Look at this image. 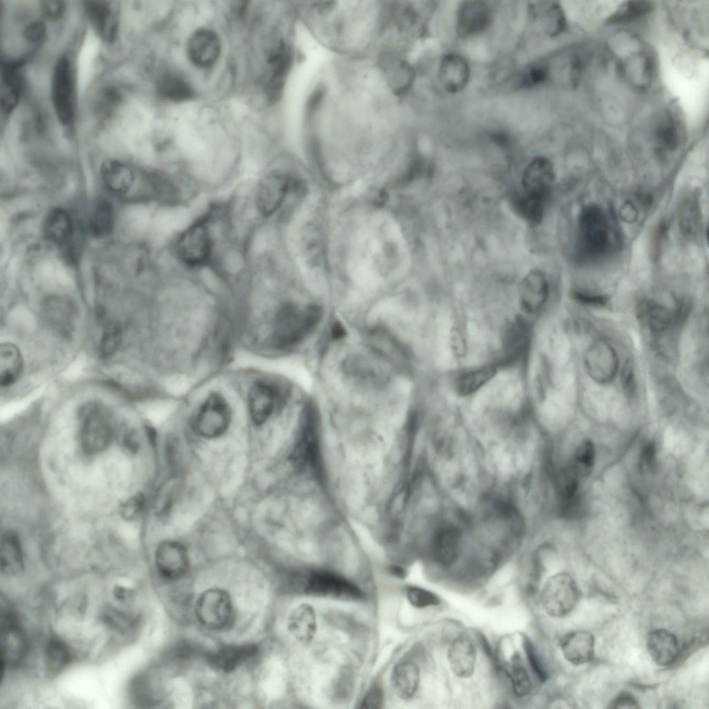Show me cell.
Returning a JSON list of instances; mask_svg holds the SVG:
<instances>
[{
  "label": "cell",
  "instance_id": "cell-52",
  "mask_svg": "<svg viewBox=\"0 0 709 709\" xmlns=\"http://www.w3.org/2000/svg\"><path fill=\"white\" fill-rule=\"evenodd\" d=\"M523 645L526 655L528 663L532 669V671L541 682L543 683L546 681L548 679L547 672L544 670V666L534 648V646L532 645L531 642L527 638H525Z\"/></svg>",
  "mask_w": 709,
  "mask_h": 709
},
{
  "label": "cell",
  "instance_id": "cell-43",
  "mask_svg": "<svg viewBox=\"0 0 709 709\" xmlns=\"http://www.w3.org/2000/svg\"><path fill=\"white\" fill-rule=\"evenodd\" d=\"M19 80L12 66H6L1 79V105L5 111H11L19 98Z\"/></svg>",
  "mask_w": 709,
  "mask_h": 709
},
{
  "label": "cell",
  "instance_id": "cell-6",
  "mask_svg": "<svg viewBox=\"0 0 709 709\" xmlns=\"http://www.w3.org/2000/svg\"><path fill=\"white\" fill-rule=\"evenodd\" d=\"M579 598L575 580L567 573H560L549 577L541 592V603L550 616L562 618L574 609Z\"/></svg>",
  "mask_w": 709,
  "mask_h": 709
},
{
  "label": "cell",
  "instance_id": "cell-37",
  "mask_svg": "<svg viewBox=\"0 0 709 709\" xmlns=\"http://www.w3.org/2000/svg\"><path fill=\"white\" fill-rule=\"evenodd\" d=\"M496 373V367L486 366L461 374L456 381V391L460 395H468L482 387Z\"/></svg>",
  "mask_w": 709,
  "mask_h": 709
},
{
  "label": "cell",
  "instance_id": "cell-22",
  "mask_svg": "<svg viewBox=\"0 0 709 709\" xmlns=\"http://www.w3.org/2000/svg\"><path fill=\"white\" fill-rule=\"evenodd\" d=\"M450 668L458 677L466 679L474 673L476 650L472 640L465 636L454 639L447 649Z\"/></svg>",
  "mask_w": 709,
  "mask_h": 709
},
{
  "label": "cell",
  "instance_id": "cell-9",
  "mask_svg": "<svg viewBox=\"0 0 709 709\" xmlns=\"http://www.w3.org/2000/svg\"><path fill=\"white\" fill-rule=\"evenodd\" d=\"M289 189V180L282 172L264 173L258 181L253 193L257 213L264 219L272 217L280 208Z\"/></svg>",
  "mask_w": 709,
  "mask_h": 709
},
{
  "label": "cell",
  "instance_id": "cell-28",
  "mask_svg": "<svg viewBox=\"0 0 709 709\" xmlns=\"http://www.w3.org/2000/svg\"><path fill=\"white\" fill-rule=\"evenodd\" d=\"M100 174L106 187L118 195L128 192L135 177L131 168L117 161H105L101 167Z\"/></svg>",
  "mask_w": 709,
  "mask_h": 709
},
{
  "label": "cell",
  "instance_id": "cell-1",
  "mask_svg": "<svg viewBox=\"0 0 709 709\" xmlns=\"http://www.w3.org/2000/svg\"><path fill=\"white\" fill-rule=\"evenodd\" d=\"M211 215H204L176 235L172 252L177 260L186 268L200 269L215 264L217 239Z\"/></svg>",
  "mask_w": 709,
  "mask_h": 709
},
{
  "label": "cell",
  "instance_id": "cell-34",
  "mask_svg": "<svg viewBox=\"0 0 709 709\" xmlns=\"http://www.w3.org/2000/svg\"><path fill=\"white\" fill-rule=\"evenodd\" d=\"M44 311L51 324L62 332H68L73 325L74 307L66 298H51L44 305Z\"/></svg>",
  "mask_w": 709,
  "mask_h": 709
},
{
  "label": "cell",
  "instance_id": "cell-29",
  "mask_svg": "<svg viewBox=\"0 0 709 709\" xmlns=\"http://www.w3.org/2000/svg\"><path fill=\"white\" fill-rule=\"evenodd\" d=\"M0 569L2 574L15 575L24 566L23 552L19 537L13 532L2 535L0 545Z\"/></svg>",
  "mask_w": 709,
  "mask_h": 709
},
{
  "label": "cell",
  "instance_id": "cell-30",
  "mask_svg": "<svg viewBox=\"0 0 709 709\" xmlns=\"http://www.w3.org/2000/svg\"><path fill=\"white\" fill-rule=\"evenodd\" d=\"M86 7L96 33L104 39L110 41L114 39L116 21L110 6L106 2L87 1Z\"/></svg>",
  "mask_w": 709,
  "mask_h": 709
},
{
  "label": "cell",
  "instance_id": "cell-18",
  "mask_svg": "<svg viewBox=\"0 0 709 709\" xmlns=\"http://www.w3.org/2000/svg\"><path fill=\"white\" fill-rule=\"evenodd\" d=\"M549 287L544 273L533 269L523 278L519 289L520 303L523 311L529 314L539 312L548 296Z\"/></svg>",
  "mask_w": 709,
  "mask_h": 709
},
{
  "label": "cell",
  "instance_id": "cell-50",
  "mask_svg": "<svg viewBox=\"0 0 709 709\" xmlns=\"http://www.w3.org/2000/svg\"><path fill=\"white\" fill-rule=\"evenodd\" d=\"M548 70L542 63H535L528 66L521 74L519 85L530 88L544 83L548 78Z\"/></svg>",
  "mask_w": 709,
  "mask_h": 709
},
{
  "label": "cell",
  "instance_id": "cell-27",
  "mask_svg": "<svg viewBox=\"0 0 709 709\" xmlns=\"http://www.w3.org/2000/svg\"><path fill=\"white\" fill-rule=\"evenodd\" d=\"M420 678V669L416 664L411 662L400 663L392 671V688L400 699H411L418 688Z\"/></svg>",
  "mask_w": 709,
  "mask_h": 709
},
{
  "label": "cell",
  "instance_id": "cell-23",
  "mask_svg": "<svg viewBox=\"0 0 709 709\" xmlns=\"http://www.w3.org/2000/svg\"><path fill=\"white\" fill-rule=\"evenodd\" d=\"M74 231L73 218L62 208L51 210L44 219L43 234L46 240L54 244H65L73 237Z\"/></svg>",
  "mask_w": 709,
  "mask_h": 709
},
{
  "label": "cell",
  "instance_id": "cell-4",
  "mask_svg": "<svg viewBox=\"0 0 709 709\" xmlns=\"http://www.w3.org/2000/svg\"><path fill=\"white\" fill-rule=\"evenodd\" d=\"M114 430L109 415L95 405L88 406L81 413L80 442L89 454L105 451L111 444Z\"/></svg>",
  "mask_w": 709,
  "mask_h": 709
},
{
  "label": "cell",
  "instance_id": "cell-19",
  "mask_svg": "<svg viewBox=\"0 0 709 709\" xmlns=\"http://www.w3.org/2000/svg\"><path fill=\"white\" fill-rule=\"evenodd\" d=\"M438 78L443 89L449 93H456L467 85L469 78L467 62L460 55L449 53L441 60Z\"/></svg>",
  "mask_w": 709,
  "mask_h": 709
},
{
  "label": "cell",
  "instance_id": "cell-17",
  "mask_svg": "<svg viewBox=\"0 0 709 709\" xmlns=\"http://www.w3.org/2000/svg\"><path fill=\"white\" fill-rule=\"evenodd\" d=\"M221 44L217 35L209 29H199L192 34L188 44L190 61L197 66L208 68L217 60Z\"/></svg>",
  "mask_w": 709,
  "mask_h": 709
},
{
  "label": "cell",
  "instance_id": "cell-47",
  "mask_svg": "<svg viewBox=\"0 0 709 709\" xmlns=\"http://www.w3.org/2000/svg\"><path fill=\"white\" fill-rule=\"evenodd\" d=\"M122 339V331L120 327L116 323L107 324L103 331L101 338L100 351L103 357H109L114 354L120 344Z\"/></svg>",
  "mask_w": 709,
  "mask_h": 709
},
{
  "label": "cell",
  "instance_id": "cell-12",
  "mask_svg": "<svg viewBox=\"0 0 709 709\" xmlns=\"http://www.w3.org/2000/svg\"><path fill=\"white\" fill-rule=\"evenodd\" d=\"M584 363L589 376L599 384L611 382L615 377L618 359L616 351L607 342L594 341L587 349Z\"/></svg>",
  "mask_w": 709,
  "mask_h": 709
},
{
  "label": "cell",
  "instance_id": "cell-14",
  "mask_svg": "<svg viewBox=\"0 0 709 709\" xmlns=\"http://www.w3.org/2000/svg\"><path fill=\"white\" fill-rule=\"evenodd\" d=\"M555 180L550 161L543 156L534 158L526 167L522 177L524 193L545 202Z\"/></svg>",
  "mask_w": 709,
  "mask_h": 709
},
{
  "label": "cell",
  "instance_id": "cell-55",
  "mask_svg": "<svg viewBox=\"0 0 709 709\" xmlns=\"http://www.w3.org/2000/svg\"><path fill=\"white\" fill-rule=\"evenodd\" d=\"M609 708H640L635 697L628 692H620L608 705Z\"/></svg>",
  "mask_w": 709,
  "mask_h": 709
},
{
  "label": "cell",
  "instance_id": "cell-3",
  "mask_svg": "<svg viewBox=\"0 0 709 709\" xmlns=\"http://www.w3.org/2000/svg\"><path fill=\"white\" fill-rule=\"evenodd\" d=\"M578 228L577 250L582 258L594 260L607 252L609 224L602 208L595 204L584 207L579 216Z\"/></svg>",
  "mask_w": 709,
  "mask_h": 709
},
{
  "label": "cell",
  "instance_id": "cell-25",
  "mask_svg": "<svg viewBox=\"0 0 709 709\" xmlns=\"http://www.w3.org/2000/svg\"><path fill=\"white\" fill-rule=\"evenodd\" d=\"M291 635L301 643H309L316 634V618L314 608L307 603L292 610L287 620Z\"/></svg>",
  "mask_w": 709,
  "mask_h": 709
},
{
  "label": "cell",
  "instance_id": "cell-31",
  "mask_svg": "<svg viewBox=\"0 0 709 709\" xmlns=\"http://www.w3.org/2000/svg\"><path fill=\"white\" fill-rule=\"evenodd\" d=\"M23 369V359L19 349L12 343H2L0 346V384L9 386L20 377Z\"/></svg>",
  "mask_w": 709,
  "mask_h": 709
},
{
  "label": "cell",
  "instance_id": "cell-46",
  "mask_svg": "<svg viewBox=\"0 0 709 709\" xmlns=\"http://www.w3.org/2000/svg\"><path fill=\"white\" fill-rule=\"evenodd\" d=\"M514 693L518 697H526L532 690V683L526 668L519 663H514L510 672Z\"/></svg>",
  "mask_w": 709,
  "mask_h": 709
},
{
  "label": "cell",
  "instance_id": "cell-13",
  "mask_svg": "<svg viewBox=\"0 0 709 709\" xmlns=\"http://www.w3.org/2000/svg\"><path fill=\"white\" fill-rule=\"evenodd\" d=\"M0 622L2 665H16L26 654V636L15 618L8 611H1Z\"/></svg>",
  "mask_w": 709,
  "mask_h": 709
},
{
  "label": "cell",
  "instance_id": "cell-15",
  "mask_svg": "<svg viewBox=\"0 0 709 709\" xmlns=\"http://www.w3.org/2000/svg\"><path fill=\"white\" fill-rule=\"evenodd\" d=\"M157 571L164 578L176 580L182 577L189 566V557L186 548L173 541L161 542L155 552Z\"/></svg>",
  "mask_w": 709,
  "mask_h": 709
},
{
  "label": "cell",
  "instance_id": "cell-24",
  "mask_svg": "<svg viewBox=\"0 0 709 709\" xmlns=\"http://www.w3.org/2000/svg\"><path fill=\"white\" fill-rule=\"evenodd\" d=\"M291 61V50L283 42L280 43L270 55L269 62L272 67V71L268 82L267 93L271 100H276L280 98Z\"/></svg>",
  "mask_w": 709,
  "mask_h": 709
},
{
  "label": "cell",
  "instance_id": "cell-5",
  "mask_svg": "<svg viewBox=\"0 0 709 709\" xmlns=\"http://www.w3.org/2000/svg\"><path fill=\"white\" fill-rule=\"evenodd\" d=\"M231 417L228 400L222 394L213 392L199 405L194 417V427L205 438H217L228 430Z\"/></svg>",
  "mask_w": 709,
  "mask_h": 709
},
{
  "label": "cell",
  "instance_id": "cell-2",
  "mask_svg": "<svg viewBox=\"0 0 709 709\" xmlns=\"http://www.w3.org/2000/svg\"><path fill=\"white\" fill-rule=\"evenodd\" d=\"M321 316V309L316 305L299 307L291 303L282 305L273 319L270 344L278 350L298 344L315 329Z\"/></svg>",
  "mask_w": 709,
  "mask_h": 709
},
{
  "label": "cell",
  "instance_id": "cell-20",
  "mask_svg": "<svg viewBox=\"0 0 709 709\" xmlns=\"http://www.w3.org/2000/svg\"><path fill=\"white\" fill-rule=\"evenodd\" d=\"M564 658L575 665L590 663L594 656L595 638L586 631H575L565 635L560 642Z\"/></svg>",
  "mask_w": 709,
  "mask_h": 709
},
{
  "label": "cell",
  "instance_id": "cell-36",
  "mask_svg": "<svg viewBox=\"0 0 709 709\" xmlns=\"http://www.w3.org/2000/svg\"><path fill=\"white\" fill-rule=\"evenodd\" d=\"M701 215L698 199L694 195L687 197L681 203L679 212V223L682 233L687 237L696 236L701 227Z\"/></svg>",
  "mask_w": 709,
  "mask_h": 709
},
{
  "label": "cell",
  "instance_id": "cell-53",
  "mask_svg": "<svg viewBox=\"0 0 709 709\" xmlns=\"http://www.w3.org/2000/svg\"><path fill=\"white\" fill-rule=\"evenodd\" d=\"M145 505V499L141 494H136L127 500L121 506L120 514L127 520H133L139 517Z\"/></svg>",
  "mask_w": 709,
  "mask_h": 709
},
{
  "label": "cell",
  "instance_id": "cell-49",
  "mask_svg": "<svg viewBox=\"0 0 709 709\" xmlns=\"http://www.w3.org/2000/svg\"><path fill=\"white\" fill-rule=\"evenodd\" d=\"M98 48V44L96 36H89L83 46L80 57V73L82 84H84L89 78Z\"/></svg>",
  "mask_w": 709,
  "mask_h": 709
},
{
  "label": "cell",
  "instance_id": "cell-56",
  "mask_svg": "<svg viewBox=\"0 0 709 709\" xmlns=\"http://www.w3.org/2000/svg\"><path fill=\"white\" fill-rule=\"evenodd\" d=\"M42 10L43 14L47 18L57 19L62 15L64 10V4L61 1H44L42 4Z\"/></svg>",
  "mask_w": 709,
  "mask_h": 709
},
{
  "label": "cell",
  "instance_id": "cell-39",
  "mask_svg": "<svg viewBox=\"0 0 709 709\" xmlns=\"http://www.w3.org/2000/svg\"><path fill=\"white\" fill-rule=\"evenodd\" d=\"M158 89L163 98L172 101H185L193 96V91L189 83L175 74L164 75L159 83Z\"/></svg>",
  "mask_w": 709,
  "mask_h": 709
},
{
  "label": "cell",
  "instance_id": "cell-51",
  "mask_svg": "<svg viewBox=\"0 0 709 709\" xmlns=\"http://www.w3.org/2000/svg\"><path fill=\"white\" fill-rule=\"evenodd\" d=\"M657 138L661 147L667 151L675 150L679 138L675 126L670 123L661 126L657 132Z\"/></svg>",
  "mask_w": 709,
  "mask_h": 709
},
{
  "label": "cell",
  "instance_id": "cell-58",
  "mask_svg": "<svg viewBox=\"0 0 709 709\" xmlns=\"http://www.w3.org/2000/svg\"><path fill=\"white\" fill-rule=\"evenodd\" d=\"M656 449L653 442L647 443L641 451L640 456V468L643 470L652 467L655 458Z\"/></svg>",
  "mask_w": 709,
  "mask_h": 709
},
{
  "label": "cell",
  "instance_id": "cell-10",
  "mask_svg": "<svg viewBox=\"0 0 709 709\" xmlns=\"http://www.w3.org/2000/svg\"><path fill=\"white\" fill-rule=\"evenodd\" d=\"M52 100L59 120L71 124L75 112L74 81L69 60L60 58L54 69L52 80Z\"/></svg>",
  "mask_w": 709,
  "mask_h": 709
},
{
  "label": "cell",
  "instance_id": "cell-16",
  "mask_svg": "<svg viewBox=\"0 0 709 709\" xmlns=\"http://www.w3.org/2000/svg\"><path fill=\"white\" fill-rule=\"evenodd\" d=\"M492 18V9L487 2L463 1L457 12L458 32L464 37L478 35L489 27Z\"/></svg>",
  "mask_w": 709,
  "mask_h": 709
},
{
  "label": "cell",
  "instance_id": "cell-40",
  "mask_svg": "<svg viewBox=\"0 0 709 709\" xmlns=\"http://www.w3.org/2000/svg\"><path fill=\"white\" fill-rule=\"evenodd\" d=\"M535 16L538 18L544 31L550 35L561 33L564 27L563 12L556 3L544 2L535 6Z\"/></svg>",
  "mask_w": 709,
  "mask_h": 709
},
{
  "label": "cell",
  "instance_id": "cell-59",
  "mask_svg": "<svg viewBox=\"0 0 709 709\" xmlns=\"http://www.w3.org/2000/svg\"><path fill=\"white\" fill-rule=\"evenodd\" d=\"M44 25L39 21H36L28 26L25 35L29 41L39 42L44 37Z\"/></svg>",
  "mask_w": 709,
  "mask_h": 709
},
{
  "label": "cell",
  "instance_id": "cell-38",
  "mask_svg": "<svg viewBox=\"0 0 709 709\" xmlns=\"http://www.w3.org/2000/svg\"><path fill=\"white\" fill-rule=\"evenodd\" d=\"M511 203L514 211L528 225L535 226L540 224L545 202L523 193L513 196Z\"/></svg>",
  "mask_w": 709,
  "mask_h": 709
},
{
  "label": "cell",
  "instance_id": "cell-44",
  "mask_svg": "<svg viewBox=\"0 0 709 709\" xmlns=\"http://www.w3.org/2000/svg\"><path fill=\"white\" fill-rule=\"evenodd\" d=\"M653 5L647 1H630L625 2L609 19V23L622 24L629 22L649 13Z\"/></svg>",
  "mask_w": 709,
  "mask_h": 709
},
{
  "label": "cell",
  "instance_id": "cell-21",
  "mask_svg": "<svg viewBox=\"0 0 709 709\" xmlns=\"http://www.w3.org/2000/svg\"><path fill=\"white\" fill-rule=\"evenodd\" d=\"M646 646L652 659L658 665L672 664L679 654L676 636L665 629L650 631L646 637Z\"/></svg>",
  "mask_w": 709,
  "mask_h": 709
},
{
  "label": "cell",
  "instance_id": "cell-8",
  "mask_svg": "<svg viewBox=\"0 0 709 709\" xmlns=\"http://www.w3.org/2000/svg\"><path fill=\"white\" fill-rule=\"evenodd\" d=\"M284 402L285 392L277 384L267 379L255 380L246 394L249 416L258 426L266 423Z\"/></svg>",
  "mask_w": 709,
  "mask_h": 709
},
{
  "label": "cell",
  "instance_id": "cell-26",
  "mask_svg": "<svg viewBox=\"0 0 709 709\" xmlns=\"http://www.w3.org/2000/svg\"><path fill=\"white\" fill-rule=\"evenodd\" d=\"M257 652L253 645H229L221 647L209 656V663L217 671L228 672L235 670Z\"/></svg>",
  "mask_w": 709,
  "mask_h": 709
},
{
  "label": "cell",
  "instance_id": "cell-45",
  "mask_svg": "<svg viewBox=\"0 0 709 709\" xmlns=\"http://www.w3.org/2000/svg\"><path fill=\"white\" fill-rule=\"evenodd\" d=\"M389 73L392 88L396 93L405 92L412 84L415 76L413 68L404 61L393 64Z\"/></svg>",
  "mask_w": 709,
  "mask_h": 709
},
{
  "label": "cell",
  "instance_id": "cell-11",
  "mask_svg": "<svg viewBox=\"0 0 709 709\" xmlns=\"http://www.w3.org/2000/svg\"><path fill=\"white\" fill-rule=\"evenodd\" d=\"M304 591L309 595L344 600H359L361 590L348 579L330 572H314L307 579Z\"/></svg>",
  "mask_w": 709,
  "mask_h": 709
},
{
  "label": "cell",
  "instance_id": "cell-60",
  "mask_svg": "<svg viewBox=\"0 0 709 709\" xmlns=\"http://www.w3.org/2000/svg\"><path fill=\"white\" fill-rule=\"evenodd\" d=\"M638 215L636 206L631 201H625L620 209V216L623 221L627 223L635 222Z\"/></svg>",
  "mask_w": 709,
  "mask_h": 709
},
{
  "label": "cell",
  "instance_id": "cell-63",
  "mask_svg": "<svg viewBox=\"0 0 709 709\" xmlns=\"http://www.w3.org/2000/svg\"><path fill=\"white\" fill-rule=\"evenodd\" d=\"M391 572H392V573L394 575H395V576H397L398 577H404V575H405V573H404V570L400 568H399V567L393 568L391 569Z\"/></svg>",
  "mask_w": 709,
  "mask_h": 709
},
{
  "label": "cell",
  "instance_id": "cell-41",
  "mask_svg": "<svg viewBox=\"0 0 709 709\" xmlns=\"http://www.w3.org/2000/svg\"><path fill=\"white\" fill-rule=\"evenodd\" d=\"M66 645L58 639H51L45 648L44 664L47 673L54 676L63 670L70 661Z\"/></svg>",
  "mask_w": 709,
  "mask_h": 709
},
{
  "label": "cell",
  "instance_id": "cell-35",
  "mask_svg": "<svg viewBox=\"0 0 709 709\" xmlns=\"http://www.w3.org/2000/svg\"><path fill=\"white\" fill-rule=\"evenodd\" d=\"M114 224V213L111 204L105 200L96 202L89 219V229L93 237L108 235Z\"/></svg>",
  "mask_w": 709,
  "mask_h": 709
},
{
  "label": "cell",
  "instance_id": "cell-48",
  "mask_svg": "<svg viewBox=\"0 0 709 709\" xmlns=\"http://www.w3.org/2000/svg\"><path fill=\"white\" fill-rule=\"evenodd\" d=\"M406 595L409 603L418 609L436 606L440 603V598L436 594L419 586H409L406 591Z\"/></svg>",
  "mask_w": 709,
  "mask_h": 709
},
{
  "label": "cell",
  "instance_id": "cell-54",
  "mask_svg": "<svg viewBox=\"0 0 709 709\" xmlns=\"http://www.w3.org/2000/svg\"><path fill=\"white\" fill-rule=\"evenodd\" d=\"M384 702L383 691L378 688L371 689L366 693L361 701V708L377 709L382 707Z\"/></svg>",
  "mask_w": 709,
  "mask_h": 709
},
{
  "label": "cell",
  "instance_id": "cell-42",
  "mask_svg": "<svg viewBox=\"0 0 709 709\" xmlns=\"http://www.w3.org/2000/svg\"><path fill=\"white\" fill-rule=\"evenodd\" d=\"M595 447L590 440H584L577 448L569 467L580 477L589 475L595 461Z\"/></svg>",
  "mask_w": 709,
  "mask_h": 709
},
{
  "label": "cell",
  "instance_id": "cell-32",
  "mask_svg": "<svg viewBox=\"0 0 709 709\" xmlns=\"http://www.w3.org/2000/svg\"><path fill=\"white\" fill-rule=\"evenodd\" d=\"M529 328L523 319H517L507 329L504 339V350L507 361L517 360L528 348Z\"/></svg>",
  "mask_w": 709,
  "mask_h": 709
},
{
  "label": "cell",
  "instance_id": "cell-62",
  "mask_svg": "<svg viewBox=\"0 0 709 709\" xmlns=\"http://www.w3.org/2000/svg\"><path fill=\"white\" fill-rule=\"evenodd\" d=\"M345 330L342 325L336 322L332 328V336L334 339H341L345 335Z\"/></svg>",
  "mask_w": 709,
  "mask_h": 709
},
{
  "label": "cell",
  "instance_id": "cell-57",
  "mask_svg": "<svg viewBox=\"0 0 709 709\" xmlns=\"http://www.w3.org/2000/svg\"><path fill=\"white\" fill-rule=\"evenodd\" d=\"M573 296L578 302L589 305H604L607 301L604 296L591 295L577 291L573 292Z\"/></svg>",
  "mask_w": 709,
  "mask_h": 709
},
{
  "label": "cell",
  "instance_id": "cell-7",
  "mask_svg": "<svg viewBox=\"0 0 709 709\" xmlns=\"http://www.w3.org/2000/svg\"><path fill=\"white\" fill-rule=\"evenodd\" d=\"M196 616L207 629L221 630L228 627L233 619V606L229 594L219 589L203 592L196 602Z\"/></svg>",
  "mask_w": 709,
  "mask_h": 709
},
{
  "label": "cell",
  "instance_id": "cell-61",
  "mask_svg": "<svg viewBox=\"0 0 709 709\" xmlns=\"http://www.w3.org/2000/svg\"><path fill=\"white\" fill-rule=\"evenodd\" d=\"M623 374V382L626 390L630 393L632 392L634 388V377L632 375V370L630 366L627 365L624 369Z\"/></svg>",
  "mask_w": 709,
  "mask_h": 709
},
{
  "label": "cell",
  "instance_id": "cell-33",
  "mask_svg": "<svg viewBox=\"0 0 709 709\" xmlns=\"http://www.w3.org/2000/svg\"><path fill=\"white\" fill-rule=\"evenodd\" d=\"M638 316L651 330L663 331L671 324L674 313L666 306L651 300H644L638 307Z\"/></svg>",
  "mask_w": 709,
  "mask_h": 709
}]
</instances>
